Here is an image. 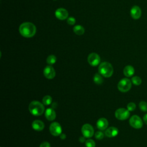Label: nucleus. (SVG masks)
<instances>
[{
	"instance_id": "f257e3e1",
	"label": "nucleus",
	"mask_w": 147,
	"mask_h": 147,
	"mask_svg": "<svg viewBox=\"0 0 147 147\" xmlns=\"http://www.w3.org/2000/svg\"><path fill=\"white\" fill-rule=\"evenodd\" d=\"M20 34L24 37L30 38L34 36L36 32V28L35 25L29 22L22 23L19 28Z\"/></svg>"
},
{
	"instance_id": "f03ea898",
	"label": "nucleus",
	"mask_w": 147,
	"mask_h": 147,
	"mask_svg": "<svg viewBox=\"0 0 147 147\" xmlns=\"http://www.w3.org/2000/svg\"><path fill=\"white\" fill-rule=\"evenodd\" d=\"M29 110L30 113L34 116L41 115L45 110L43 103L36 100L32 101L29 105Z\"/></svg>"
},
{
	"instance_id": "7ed1b4c3",
	"label": "nucleus",
	"mask_w": 147,
	"mask_h": 147,
	"mask_svg": "<svg viewBox=\"0 0 147 147\" xmlns=\"http://www.w3.org/2000/svg\"><path fill=\"white\" fill-rule=\"evenodd\" d=\"M99 73L105 78L111 77L113 74V67L112 65L108 62L102 63L98 67Z\"/></svg>"
},
{
	"instance_id": "20e7f679",
	"label": "nucleus",
	"mask_w": 147,
	"mask_h": 147,
	"mask_svg": "<svg viewBox=\"0 0 147 147\" xmlns=\"http://www.w3.org/2000/svg\"><path fill=\"white\" fill-rule=\"evenodd\" d=\"M117 87L121 92H127L131 87V82L127 78H123L118 82Z\"/></svg>"
},
{
	"instance_id": "39448f33",
	"label": "nucleus",
	"mask_w": 147,
	"mask_h": 147,
	"mask_svg": "<svg viewBox=\"0 0 147 147\" xmlns=\"http://www.w3.org/2000/svg\"><path fill=\"white\" fill-rule=\"evenodd\" d=\"M129 123L131 127L135 129H140L143 126V122L141 118L137 115H134L130 117Z\"/></svg>"
},
{
	"instance_id": "423d86ee",
	"label": "nucleus",
	"mask_w": 147,
	"mask_h": 147,
	"mask_svg": "<svg viewBox=\"0 0 147 147\" xmlns=\"http://www.w3.org/2000/svg\"><path fill=\"white\" fill-rule=\"evenodd\" d=\"M115 116L119 120H125L129 117L130 113L127 109L119 108L115 111Z\"/></svg>"
},
{
	"instance_id": "0eeeda50",
	"label": "nucleus",
	"mask_w": 147,
	"mask_h": 147,
	"mask_svg": "<svg viewBox=\"0 0 147 147\" xmlns=\"http://www.w3.org/2000/svg\"><path fill=\"white\" fill-rule=\"evenodd\" d=\"M49 131L53 136H60L62 131L61 126L58 122H52L49 126Z\"/></svg>"
},
{
	"instance_id": "6e6552de",
	"label": "nucleus",
	"mask_w": 147,
	"mask_h": 147,
	"mask_svg": "<svg viewBox=\"0 0 147 147\" xmlns=\"http://www.w3.org/2000/svg\"><path fill=\"white\" fill-rule=\"evenodd\" d=\"M81 131L83 136L86 138H91L94 133V128L90 124L88 123H86L83 125Z\"/></svg>"
},
{
	"instance_id": "1a4fd4ad",
	"label": "nucleus",
	"mask_w": 147,
	"mask_h": 147,
	"mask_svg": "<svg viewBox=\"0 0 147 147\" xmlns=\"http://www.w3.org/2000/svg\"><path fill=\"white\" fill-rule=\"evenodd\" d=\"M87 61L90 65L95 67L100 63V58L97 53H91L88 55L87 57Z\"/></svg>"
},
{
	"instance_id": "9d476101",
	"label": "nucleus",
	"mask_w": 147,
	"mask_h": 147,
	"mask_svg": "<svg viewBox=\"0 0 147 147\" xmlns=\"http://www.w3.org/2000/svg\"><path fill=\"white\" fill-rule=\"evenodd\" d=\"M43 73L44 76L48 79H52L54 78L56 75L55 69L51 65L46 66L44 69Z\"/></svg>"
},
{
	"instance_id": "9b49d317",
	"label": "nucleus",
	"mask_w": 147,
	"mask_h": 147,
	"mask_svg": "<svg viewBox=\"0 0 147 147\" xmlns=\"http://www.w3.org/2000/svg\"><path fill=\"white\" fill-rule=\"evenodd\" d=\"M55 16L57 18L60 20H64L68 18V11L64 8H59L57 9L55 13Z\"/></svg>"
},
{
	"instance_id": "f8f14e48",
	"label": "nucleus",
	"mask_w": 147,
	"mask_h": 147,
	"mask_svg": "<svg viewBox=\"0 0 147 147\" xmlns=\"http://www.w3.org/2000/svg\"><path fill=\"white\" fill-rule=\"evenodd\" d=\"M131 17L134 20H138L141 16V10L138 6H134L130 10Z\"/></svg>"
},
{
	"instance_id": "ddd939ff",
	"label": "nucleus",
	"mask_w": 147,
	"mask_h": 147,
	"mask_svg": "<svg viewBox=\"0 0 147 147\" xmlns=\"http://www.w3.org/2000/svg\"><path fill=\"white\" fill-rule=\"evenodd\" d=\"M108 121L105 118H100L96 122L97 128L100 130H106L108 126Z\"/></svg>"
},
{
	"instance_id": "4468645a",
	"label": "nucleus",
	"mask_w": 147,
	"mask_h": 147,
	"mask_svg": "<svg viewBox=\"0 0 147 147\" xmlns=\"http://www.w3.org/2000/svg\"><path fill=\"white\" fill-rule=\"evenodd\" d=\"M118 134V129L115 127H110L106 129V131H105V134L107 137H114L117 136Z\"/></svg>"
},
{
	"instance_id": "2eb2a0df",
	"label": "nucleus",
	"mask_w": 147,
	"mask_h": 147,
	"mask_svg": "<svg viewBox=\"0 0 147 147\" xmlns=\"http://www.w3.org/2000/svg\"><path fill=\"white\" fill-rule=\"evenodd\" d=\"M56 116V112L52 108H48L45 111V117L48 121H53Z\"/></svg>"
},
{
	"instance_id": "dca6fc26",
	"label": "nucleus",
	"mask_w": 147,
	"mask_h": 147,
	"mask_svg": "<svg viewBox=\"0 0 147 147\" xmlns=\"http://www.w3.org/2000/svg\"><path fill=\"white\" fill-rule=\"evenodd\" d=\"M32 127L36 131H41L44 128V123L40 120H34L32 123Z\"/></svg>"
},
{
	"instance_id": "f3484780",
	"label": "nucleus",
	"mask_w": 147,
	"mask_h": 147,
	"mask_svg": "<svg viewBox=\"0 0 147 147\" xmlns=\"http://www.w3.org/2000/svg\"><path fill=\"white\" fill-rule=\"evenodd\" d=\"M134 74V68L131 65H126L123 69V74L126 77H130Z\"/></svg>"
},
{
	"instance_id": "a211bd4d",
	"label": "nucleus",
	"mask_w": 147,
	"mask_h": 147,
	"mask_svg": "<svg viewBox=\"0 0 147 147\" xmlns=\"http://www.w3.org/2000/svg\"><path fill=\"white\" fill-rule=\"evenodd\" d=\"M73 30H74V32L78 34V35H82L84 33V28L81 26V25H76L74 26V28H73Z\"/></svg>"
},
{
	"instance_id": "6ab92c4d",
	"label": "nucleus",
	"mask_w": 147,
	"mask_h": 147,
	"mask_svg": "<svg viewBox=\"0 0 147 147\" xmlns=\"http://www.w3.org/2000/svg\"><path fill=\"white\" fill-rule=\"evenodd\" d=\"M103 79L102 78V76L99 73L95 74L94 76V82L96 84H100L103 83Z\"/></svg>"
},
{
	"instance_id": "aec40b11",
	"label": "nucleus",
	"mask_w": 147,
	"mask_h": 147,
	"mask_svg": "<svg viewBox=\"0 0 147 147\" xmlns=\"http://www.w3.org/2000/svg\"><path fill=\"white\" fill-rule=\"evenodd\" d=\"M52 97L49 95H45L42 98V103L46 106L51 105L52 103Z\"/></svg>"
},
{
	"instance_id": "412c9836",
	"label": "nucleus",
	"mask_w": 147,
	"mask_h": 147,
	"mask_svg": "<svg viewBox=\"0 0 147 147\" xmlns=\"http://www.w3.org/2000/svg\"><path fill=\"white\" fill-rule=\"evenodd\" d=\"M56 61V57L55 55H51L48 56L47 59V63L49 65H52L55 64Z\"/></svg>"
},
{
	"instance_id": "4be33fe9",
	"label": "nucleus",
	"mask_w": 147,
	"mask_h": 147,
	"mask_svg": "<svg viewBox=\"0 0 147 147\" xmlns=\"http://www.w3.org/2000/svg\"><path fill=\"white\" fill-rule=\"evenodd\" d=\"M131 82L136 86H139L141 84L142 80L139 76H134L131 78Z\"/></svg>"
},
{
	"instance_id": "5701e85b",
	"label": "nucleus",
	"mask_w": 147,
	"mask_h": 147,
	"mask_svg": "<svg viewBox=\"0 0 147 147\" xmlns=\"http://www.w3.org/2000/svg\"><path fill=\"white\" fill-rule=\"evenodd\" d=\"M140 109L144 112L147 111V103L145 101H141L139 103Z\"/></svg>"
},
{
	"instance_id": "b1692460",
	"label": "nucleus",
	"mask_w": 147,
	"mask_h": 147,
	"mask_svg": "<svg viewBox=\"0 0 147 147\" xmlns=\"http://www.w3.org/2000/svg\"><path fill=\"white\" fill-rule=\"evenodd\" d=\"M86 147H95V142L91 139H88L85 141Z\"/></svg>"
},
{
	"instance_id": "393cba45",
	"label": "nucleus",
	"mask_w": 147,
	"mask_h": 147,
	"mask_svg": "<svg viewBox=\"0 0 147 147\" xmlns=\"http://www.w3.org/2000/svg\"><path fill=\"white\" fill-rule=\"evenodd\" d=\"M136 108V105L134 102H130L127 105V109L129 111L134 110Z\"/></svg>"
},
{
	"instance_id": "a878e982",
	"label": "nucleus",
	"mask_w": 147,
	"mask_h": 147,
	"mask_svg": "<svg viewBox=\"0 0 147 147\" xmlns=\"http://www.w3.org/2000/svg\"><path fill=\"white\" fill-rule=\"evenodd\" d=\"M104 137V134L101 131H96L95 133V138H96L97 140H102Z\"/></svg>"
},
{
	"instance_id": "bb28decb",
	"label": "nucleus",
	"mask_w": 147,
	"mask_h": 147,
	"mask_svg": "<svg viewBox=\"0 0 147 147\" xmlns=\"http://www.w3.org/2000/svg\"><path fill=\"white\" fill-rule=\"evenodd\" d=\"M76 22V20L74 17H68L67 18V23L70 25H73L75 24Z\"/></svg>"
},
{
	"instance_id": "cd10ccee",
	"label": "nucleus",
	"mask_w": 147,
	"mask_h": 147,
	"mask_svg": "<svg viewBox=\"0 0 147 147\" xmlns=\"http://www.w3.org/2000/svg\"><path fill=\"white\" fill-rule=\"evenodd\" d=\"M40 147H51V145L48 142L44 141L40 144Z\"/></svg>"
},
{
	"instance_id": "c85d7f7f",
	"label": "nucleus",
	"mask_w": 147,
	"mask_h": 147,
	"mask_svg": "<svg viewBox=\"0 0 147 147\" xmlns=\"http://www.w3.org/2000/svg\"><path fill=\"white\" fill-rule=\"evenodd\" d=\"M85 138H86V137H84V136H83H83H82V137H80L79 138V141H80V142H82H82H84V141H86V139H85Z\"/></svg>"
},
{
	"instance_id": "c756f323",
	"label": "nucleus",
	"mask_w": 147,
	"mask_h": 147,
	"mask_svg": "<svg viewBox=\"0 0 147 147\" xmlns=\"http://www.w3.org/2000/svg\"><path fill=\"white\" fill-rule=\"evenodd\" d=\"M143 120H144V122L147 125V114H146L145 115H144Z\"/></svg>"
},
{
	"instance_id": "7c9ffc66",
	"label": "nucleus",
	"mask_w": 147,
	"mask_h": 147,
	"mask_svg": "<svg viewBox=\"0 0 147 147\" xmlns=\"http://www.w3.org/2000/svg\"><path fill=\"white\" fill-rule=\"evenodd\" d=\"M60 137L61 140H64L65 138H66V136H65V134H61L60 135Z\"/></svg>"
},
{
	"instance_id": "2f4dec72",
	"label": "nucleus",
	"mask_w": 147,
	"mask_h": 147,
	"mask_svg": "<svg viewBox=\"0 0 147 147\" xmlns=\"http://www.w3.org/2000/svg\"><path fill=\"white\" fill-rule=\"evenodd\" d=\"M54 1H56V0H54Z\"/></svg>"
}]
</instances>
